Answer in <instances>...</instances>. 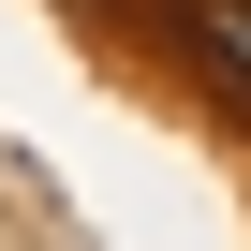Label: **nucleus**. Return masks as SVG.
Listing matches in <instances>:
<instances>
[{
  "label": "nucleus",
  "instance_id": "f257e3e1",
  "mask_svg": "<svg viewBox=\"0 0 251 251\" xmlns=\"http://www.w3.org/2000/svg\"><path fill=\"white\" fill-rule=\"evenodd\" d=\"M177 59L207 74V103L251 118V0H177Z\"/></svg>",
  "mask_w": 251,
  "mask_h": 251
}]
</instances>
